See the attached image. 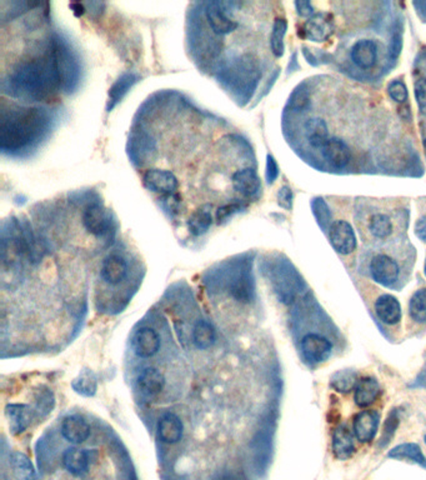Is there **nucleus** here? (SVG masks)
<instances>
[{
    "label": "nucleus",
    "instance_id": "obj_1",
    "mask_svg": "<svg viewBox=\"0 0 426 480\" xmlns=\"http://www.w3.org/2000/svg\"><path fill=\"white\" fill-rule=\"evenodd\" d=\"M9 93L33 102H48L61 88L55 42L42 57L26 60L9 75Z\"/></svg>",
    "mask_w": 426,
    "mask_h": 480
},
{
    "label": "nucleus",
    "instance_id": "obj_2",
    "mask_svg": "<svg viewBox=\"0 0 426 480\" xmlns=\"http://www.w3.org/2000/svg\"><path fill=\"white\" fill-rule=\"evenodd\" d=\"M49 129V117L43 109L10 105L1 109L0 148L3 153L31 149Z\"/></svg>",
    "mask_w": 426,
    "mask_h": 480
},
{
    "label": "nucleus",
    "instance_id": "obj_3",
    "mask_svg": "<svg viewBox=\"0 0 426 480\" xmlns=\"http://www.w3.org/2000/svg\"><path fill=\"white\" fill-rule=\"evenodd\" d=\"M301 353L307 364L318 366L333 354V343L319 333H307L301 340Z\"/></svg>",
    "mask_w": 426,
    "mask_h": 480
},
{
    "label": "nucleus",
    "instance_id": "obj_4",
    "mask_svg": "<svg viewBox=\"0 0 426 480\" xmlns=\"http://www.w3.org/2000/svg\"><path fill=\"white\" fill-rule=\"evenodd\" d=\"M55 52H56L58 68L61 74V88L66 89V91H70L78 84V63L69 52V49L61 43L55 42Z\"/></svg>",
    "mask_w": 426,
    "mask_h": 480
},
{
    "label": "nucleus",
    "instance_id": "obj_5",
    "mask_svg": "<svg viewBox=\"0 0 426 480\" xmlns=\"http://www.w3.org/2000/svg\"><path fill=\"white\" fill-rule=\"evenodd\" d=\"M369 270L372 279L384 287H393L400 276L399 265L386 254H376L370 262Z\"/></svg>",
    "mask_w": 426,
    "mask_h": 480
},
{
    "label": "nucleus",
    "instance_id": "obj_6",
    "mask_svg": "<svg viewBox=\"0 0 426 480\" xmlns=\"http://www.w3.org/2000/svg\"><path fill=\"white\" fill-rule=\"evenodd\" d=\"M329 239L336 252L342 255L351 254L356 249V237L353 227L345 220H337L331 224Z\"/></svg>",
    "mask_w": 426,
    "mask_h": 480
},
{
    "label": "nucleus",
    "instance_id": "obj_7",
    "mask_svg": "<svg viewBox=\"0 0 426 480\" xmlns=\"http://www.w3.org/2000/svg\"><path fill=\"white\" fill-rule=\"evenodd\" d=\"M144 186L151 192L159 193L162 195L174 194L179 188V181L172 172L151 169L144 174Z\"/></svg>",
    "mask_w": 426,
    "mask_h": 480
},
{
    "label": "nucleus",
    "instance_id": "obj_8",
    "mask_svg": "<svg viewBox=\"0 0 426 480\" xmlns=\"http://www.w3.org/2000/svg\"><path fill=\"white\" fill-rule=\"evenodd\" d=\"M379 417L376 412L363 410L355 415L354 434L360 443H369L375 438L379 428Z\"/></svg>",
    "mask_w": 426,
    "mask_h": 480
},
{
    "label": "nucleus",
    "instance_id": "obj_9",
    "mask_svg": "<svg viewBox=\"0 0 426 480\" xmlns=\"http://www.w3.org/2000/svg\"><path fill=\"white\" fill-rule=\"evenodd\" d=\"M233 186L246 198L257 199L261 192V183L254 169L246 168L233 175Z\"/></svg>",
    "mask_w": 426,
    "mask_h": 480
},
{
    "label": "nucleus",
    "instance_id": "obj_10",
    "mask_svg": "<svg viewBox=\"0 0 426 480\" xmlns=\"http://www.w3.org/2000/svg\"><path fill=\"white\" fill-rule=\"evenodd\" d=\"M83 224L85 229L96 237L107 234L110 228V219L107 210L102 209L100 205L93 204L85 209L83 214Z\"/></svg>",
    "mask_w": 426,
    "mask_h": 480
},
{
    "label": "nucleus",
    "instance_id": "obj_11",
    "mask_svg": "<svg viewBox=\"0 0 426 480\" xmlns=\"http://www.w3.org/2000/svg\"><path fill=\"white\" fill-rule=\"evenodd\" d=\"M350 58L360 69H372L378 61V45L369 39H361L355 43L350 50Z\"/></svg>",
    "mask_w": 426,
    "mask_h": 480
},
{
    "label": "nucleus",
    "instance_id": "obj_12",
    "mask_svg": "<svg viewBox=\"0 0 426 480\" xmlns=\"http://www.w3.org/2000/svg\"><path fill=\"white\" fill-rule=\"evenodd\" d=\"M375 313L378 318L388 325H395L402 320V306L395 297L384 294L375 301Z\"/></svg>",
    "mask_w": 426,
    "mask_h": 480
},
{
    "label": "nucleus",
    "instance_id": "obj_13",
    "mask_svg": "<svg viewBox=\"0 0 426 480\" xmlns=\"http://www.w3.org/2000/svg\"><path fill=\"white\" fill-rule=\"evenodd\" d=\"M63 437L73 444H80L91 435V426L78 415L68 417L61 424Z\"/></svg>",
    "mask_w": 426,
    "mask_h": 480
},
{
    "label": "nucleus",
    "instance_id": "obj_14",
    "mask_svg": "<svg viewBox=\"0 0 426 480\" xmlns=\"http://www.w3.org/2000/svg\"><path fill=\"white\" fill-rule=\"evenodd\" d=\"M206 19L211 24V29L220 36L230 34L238 28V23H235L233 19L229 18L228 15L224 13L222 3H211L208 6Z\"/></svg>",
    "mask_w": 426,
    "mask_h": 480
},
{
    "label": "nucleus",
    "instance_id": "obj_15",
    "mask_svg": "<svg viewBox=\"0 0 426 480\" xmlns=\"http://www.w3.org/2000/svg\"><path fill=\"white\" fill-rule=\"evenodd\" d=\"M160 348V339L155 330L142 328L134 336V349L140 358H151Z\"/></svg>",
    "mask_w": 426,
    "mask_h": 480
},
{
    "label": "nucleus",
    "instance_id": "obj_16",
    "mask_svg": "<svg viewBox=\"0 0 426 480\" xmlns=\"http://www.w3.org/2000/svg\"><path fill=\"white\" fill-rule=\"evenodd\" d=\"M333 453L339 460H348L354 456V437L345 426H337L333 434Z\"/></svg>",
    "mask_w": 426,
    "mask_h": 480
},
{
    "label": "nucleus",
    "instance_id": "obj_17",
    "mask_svg": "<svg viewBox=\"0 0 426 480\" xmlns=\"http://www.w3.org/2000/svg\"><path fill=\"white\" fill-rule=\"evenodd\" d=\"M333 31L334 27L326 14H317L304 24V36L312 42H325Z\"/></svg>",
    "mask_w": 426,
    "mask_h": 480
},
{
    "label": "nucleus",
    "instance_id": "obj_18",
    "mask_svg": "<svg viewBox=\"0 0 426 480\" xmlns=\"http://www.w3.org/2000/svg\"><path fill=\"white\" fill-rule=\"evenodd\" d=\"M323 156L335 168H344L351 159V150L342 139L330 138L323 148Z\"/></svg>",
    "mask_w": 426,
    "mask_h": 480
},
{
    "label": "nucleus",
    "instance_id": "obj_19",
    "mask_svg": "<svg viewBox=\"0 0 426 480\" xmlns=\"http://www.w3.org/2000/svg\"><path fill=\"white\" fill-rule=\"evenodd\" d=\"M307 144L312 149H323L329 140V129L328 124L321 118H312L307 120L304 126Z\"/></svg>",
    "mask_w": 426,
    "mask_h": 480
},
{
    "label": "nucleus",
    "instance_id": "obj_20",
    "mask_svg": "<svg viewBox=\"0 0 426 480\" xmlns=\"http://www.w3.org/2000/svg\"><path fill=\"white\" fill-rule=\"evenodd\" d=\"M380 394V385L378 380L372 377H365L358 382L355 387V404L360 408H367L376 402Z\"/></svg>",
    "mask_w": 426,
    "mask_h": 480
},
{
    "label": "nucleus",
    "instance_id": "obj_21",
    "mask_svg": "<svg viewBox=\"0 0 426 480\" xmlns=\"http://www.w3.org/2000/svg\"><path fill=\"white\" fill-rule=\"evenodd\" d=\"M388 456L395 460L418 464L419 467L426 470V456H424L419 444L416 443H404V444L396 445L395 448H393L388 453Z\"/></svg>",
    "mask_w": 426,
    "mask_h": 480
},
{
    "label": "nucleus",
    "instance_id": "obj_22",
    "mask_svg": "<svg viewBox=\"0 0 426 480\" xmlns=\"http://www.w3.org/2000/svg\"><path fill=\"white\" fill-rule=\"evenodd\" d=\"M63 463L70 474L80 477V475H84L89 469L91 454L83 449L70 448L64 453Z\"/></svg>",
    "mask_w": 426,
    "mask_h": 480
},
{
    "label": "nucleus",
    "instance_id": "obj_23",
    "mask_svg": "<svg viewBox=\"0 0 426 480\" xmlns=\"http://www.w3.org/2000/svg\"><path fill=\"white\" fill-rule=\"evenodd\" d=\"M183 430L181 420L173 413H167L159 420V435L168 444L178 443L183 437Z\"/></svg>",
    "mask_w": 426,
    "mask_h": 480
},
{
    "label": "nucleus",
    "instance_id": "obj_24",
    "mask_svg": "<svg viewBox=\"0 0 426 480\" xmlns=\"http://www.w3.org/2000/svg\"><path fill=\"white\" fill-rule=\"evenodd\" d=\"M128 273V265L119 255H109L102 262V279L109 284H119L124 280Z\"/></svg>",
    "mask_w": 426,
    "mask_h": 480
},
{
    "label": "nucleus",
    "instance_id": "obj_25",
    "mask_svg": "<svg viewBox=\"0 0 426 480\" xmlns=\"http://www.w3.org/2000/svg\"><path fill=\"white\" fill-rule=\"evenodd\" d=\"M6 415L9 419V426L14 434L24 432L31 424V409L24 404H10L6 408Z\"/></svg>",
    "mask_w": 426,
    "mask_h": 480
},
{
    "label": "nucleus",
    "instance_id": "obj_26",
    "mask_svg": "<svg viewBox=\"0 0 426 480\" xmlns=\"http://www.w3.org/2000/svg\"><path fill=\"white\" fill-rule=\"evenodd\" d=\"M230 293L238 301L250 303L255 294L252 274L249 271H241L231 283Z\"/></svg>",
    "mask_w": 426,
    "mask_h": 480
},
{
    "label": "nucleus",
    "instance_id": "obj_27",
    "mask_svg": "<svg viewBox=\"0 0 426 480\" xmlns=\"http://www.w3.org/2000/svg\"><path fill=\"white\" fill-rule=\"evenodd\" d=\"M139 77L132 74V73H126L123 74L121 78L115 82L114 84L112 85V88L109 89V100H108V112L114 108L118 103L121 102V99L125 96L126 93L132 89L134 84L138 83Z\"/></svg>",
    "mask_w": 426,
    "mask_h": 480
},
{
    "label": "nucleus",
    "instance_id": "obj_28",
    "mask_svg": "<svg viewBox=\"0 0 426 480\" xmlns=\"http://www.w3.org/2000/svg\"><path fill=\"white\" fill-rule=\"evenodd\" d=\"M138 385L140 390L146 396L159 394L165 385L164 375L154 368H148L139 375Z\"/></svg>",
    "mask_w": 426,
    "mask_h": 480
},
{
    "label": "nucleus",
    "instance_id": "obj_29",
    "mask_svg": "<svg viewBox=\"0 0 426 480\" xmlns=\"http://www.w3.org/2000/svg\"><path fill=\"white\" fill-rule=\"evenodd\" d=\"M155 149L154 140L146 134H135L129 142V154L137 162H146Z\"/></svg>",
    "mask_w": 426,
    "mask_h": 480
},
{
    "label": "nucleus",
    "instance_id": "obj_30",
    "mask_svg": "<svg viewBox=\"0 0 426 480\" xmlns=\"http://www.w3.org/2000/svg\"><path fill=\"white\" fill-rule=\"evenodd\" d=\"M213 224V216H211V205L205 204L200 207L198 210H195L192 213L189 222H188V227L192 235L199 237L206 233Z\"/></svg>",
    "mask_w": 426,
    "mask_h": 480
},
{
    "label": "nucleus",
    "instance_id": "obj_31",
    "mask_svg": "<svg viewBox=\"0 0 426 480\" xmlns=\"http://www.w3.org/2000/svg\"><path fill=\"white\" fill-rule=\"evenodd\" d=\"M13 473L17 480H38L36 470L28 456L23 453L14 451L10 456Z\"/></svg>",
    "mask_w": 426,
    "mask_h": 480
},
{
    "label": "nucleus",
    "instance_id": "obj_32",
    "mask_svg": "<svg viewBox=\"0 0 426 480\" xmlns=\"http://www.w3.org/2000/svg\"><path fill=\"white\" fill-rule=\"evenodd\" d=\"M358 373L351 369H344L334 373L330 379V385L333 389H335L342 394H348L349 391L355 389L358 384Z\"/></svg>",
    "mask_w": 426,
    "mask_h": 480
},
{
    "label": "nucleus",
    "instance_id": "obj_33",
    "mask_svg": "<svg viewBox=\"0 0 426 480\" xmlns=\"http://www.w3.org/2000/svg\"><path fill=\"white\" fill-rule=\"evenodd\" d=\"M367 227H369V232L375 239H386L394 232V225L391 222L390 216H385L381 213L372 216Z\"/></svg>",
    "mask_w": 426,
    "mask_h": 480
},
{
    "label": "nucleus",
    "instance_id": "obj_34",
    "mask_svg": "<svg viewBox=\"0 0 426 480\" xmlns=\"http://www.w3.org/2000/svg\"><path fill=\"white\" fill-rule=\"evenodd\" d=\"M192 339L199 349L211 348L215 342V330L211 323L200 320L194 328Z\"/></svg>",
    "mask_w": 426,
    "mask_h": 480
},
{
    "label": "nucleus",
    "instance_id": "obj_35",
    "mask_svg": "<svg viewBox=\"0 0 426 480\" xmlns=\"http://www.w3.org/2000/svg\"><path fill=\"white\" fill-rule=\"evenodd\" d=\"M409 314L411 319L419 323L425 324L426 323V288L419 289L414 295L411 297L409 303Z\"/></svg>",
    "mask_w": 426,
    "mask_h": 480
},
{
    "label": "nucleus",
    "instance_id": "obj_36",
    "mask_svg": "<svg viewBox=\"0 0 426 480\" xmlns=\"http://www.w3.org/2000/svg\"><path fill=\"white\" fill-rule=\"evenodd\" d=\"M288 23L285 19L277 18L273 27L271 36V47L273 54L280 58L284 54V36L287 34Z\"/></svg>",
    "mask_w": 426,
    "mask_h": 480
},
{
    "label": "nucleus",
    "instance_id": "obj_37",
    "mask_svg": "<svg viewBox=\"0 0 426 480\" xmlns=\"http://www.w3.org/2000/svg\"><path fill=\"white\" fill-rule=\"evenodd\" d=\"M400 423V417H399V412L394 409L390 414L388 415V418L385 420L384 428H383V435L380 439V445L381 447H386L391 442L393 437L395 435L396 429Z\"/></svg>",
    "mask_w": 426,
    "mask_h": 480
},
{
    "label": "nucleus",
    "instance_id": "obj_38",
    "mask_svg": "<svg viewBox=\"0 0 426 480\" xmlns=\"http://www.w3.org/2000/svg\"><path fill=\"white\" fill-rule=\"evenodd\" d=\"M246 205L243 202H233L230 204L220 207L219 209L216 210V220L219 224L227 222L228 219H230L236 213H239L241 210L244 209Z\"/></svg>",
    "mask_w": 426,
    "mask_h": 480
},
{
    "label": "nucleus",
    "instance_id": "obj_39",
    "mask_svg": "<svg viewBox=\"0 0 426 480\" xmlns=\"http://www.w3.org/2000/svg\"><path fill=\"white\" fill-rule=\"evenodd\" d=\"M388 93L396 103H405L408 100V88L399 79L391 80L388 85Z\"/></svg>",
    "mask_w": 426,
    "mask_h": 480
},
{
    "label": "nucleus",
    "instance_id": "obj_40",
    "mask_svg": "<svg viewBox=\"0 0 426 480\" xmlns=\"http://www.w3.org/2000/svg\"><path fill=\"white\" fill-rule=\"evenodd\" d=\"M312 208H314V216H317L319 224L325 228L330 220V213H329L328 207L321 199H314Z\"/></svg>",
    "mask_w": 426,
    "mask_h": 480
},
{
    "label": "nucleus",
    "instance_id": "obj_41",
    "mask_svg": "<svg viewBox=\"0 0 426 480\" xmlns=\"http://www.w3.org/2000/svg\"><path fill=\"white\" fill-rule=\"evenodd\" d=\"M74 388L84 396H93L96 393V383L94 379H91V375L86 374L84 377H80L79 380L74 383Z\"/></svg>",
    "mask_w": 426,
    "mask_h": 480
},
{
    "label": "nucleus",
    "instance_id": "obj_42",
    "mask_svg": "<svg viewBox=\"0 0 426 480\" xmlns=\"http://www.w3.org/2000/svg\"><path fill=\"white\" fill-rule=\"evenodd\" d=\"M159 200H160L162 209L165 211H170V214L178 213L179 205H181V195L178 193L162 195V198Z\"/></svg>",
    "mask_w": 426,
    "mask_h": 480
},
{
    "label": "nucleus",
    "instance_id": "obj_43",
    "mask_svg": "<svg viewBox=\"0 0 426 480\" xmlns=\"http://www.w3.org/2000/svg\"><path fill=\"white\" fill-rule=\"evenodd\" d=\"M415 98L420 109L421 114L426 115V79H419L415 83Z\"/></svg>",
    "mask_w": 426,
    "mask_h": 480
},
{
    "label": "nucleus",
    "instance_id": "obj_44",
    "mask_svg": "<svg viewBox=\"0 0 426 480\" xmlns=\"http://www.w3.org/2000/svg\"><path fill=\"white\" fill-rule=\"evenodd\" d=\"M277 202L279 205L284 209H291L293 204V193L289 186H282V189L277 193Z\"/></svg>",
    "mask_w": 426,
    "mask_h": 480
},
{
    "label": "nucleus",
    "instance_id": "obj_45",
    "mask_svg": "<svg viewBox=\"0 0 426 480\" xmlns=\"http://www.w3.org/2000/svg\"><path fill=\"white\" fill-rule=\"evenodd\" d=\"M279 175V168L276 164L275 159L271 156L266 158V181L268 184H273Z\"/></svg>",
    "mask_w": 426,
    "mask_h": 480
},
{
    "label": "nucleus",
    "instance_id": "obj_46",
    "mask_svg": "<svg viewBox=\"0 0 426 480\" xmlns=\"http://www.w3.org/2000/svg\"><path fill=\"white\" fill-rule=\"evenodd\" d=\"M295 6H296V9H298L299 15L303 17V18H307V17L312 15V13H314L312 4H310L309 1H296V3H295Z\"/></svg>",
    "mask_w": 426,
    "mask_h": 480
},
{
    "label": "nucleus",
    "instance_id": "obj_47",
    "mask_svg": "<svg viewBox=\"0 0 426 480\" xmlns=\"http://www.w3.org/2000/svg\"><path fill=\"white\" fill-rule=\"evenodd\" d=\"M415 234L419 239L426 244V216L420 218L415 224Z\"/></svg>",
    "mask_w": 426,
    "mask_h": 480
},
{
    "label": "nucleus",
    "instance_id": "obj_48",
    "mask_svg": "<svg viewBox=\"0 0 426 480\" xmlns=\"http://www.w3.org/2000/svg\"><path fill=\"white\" fill-rule=\"evenodd\" d=\"M307 102H309V99H307L306 93L301 91V93H298L296 96H295L294 108L303 109L305 107L306 104H307Z\"/></svg>",
    "mask_w": 426,
    "mask_h": 480
},
{
    "label": "nucleus",
    "instance_id": "obj_49",
    "mask_svg": "<svg viewBox=\"0 0 426 480\" xmlns=\"http://www.w3.org/2000/svg\"><path fill=\"white\" fill-rule=\"evenodd\" d=\"M411 388H421V389H426V370L421 372L416 379L414 380V383L410 385Z\"/></svg>",
    "mask_w": 426,
    "mask_h": 480
},
{
    "label": "nucleus",
    "instance_id": "obj_50",
    "mask_svg": "<svg viewBox=\"0 0 426 480\" xmlns=\"http://www.w3.org/2000/svg\"><path fill=\"white\" fill-rule=\"evenodd\" d=\"M69 8L72 9L74 15L78 17V18L82 17L84 14L85 10H86L84 4H80V3H72V4H69Z\"/></svg>",
    "mask_w": 426,
    "mask_h": 480
},
{
    "label": "nucleus",
    "instance_id": "obj_51",
    "mask_svg": "<svg viewBox=\"0 0 426 480\" xmlns=\"http://www.w3.org/2000/svg\"><path fill=\"white\" fill-rule=\"evenodd\" d=\"M220 480H243V479H241V478H239V477H238V475L227 474V475H224V477H222V479H220Z\"/></svg>",
    "mask_w": 426,
    "mask_h": 480
},
{
    "label": "nucleus",
    "instance_id": "obj_52",
    "mask_svg": "<svg viewBox=\"0 0 426 480\" xmlns=\"http://www.w3.org/2000/svg\"><path fill=\"white\" fill-rule=\"evenodd\" d=\"M423 147H424V151H425V156H426V138L424 139V142H423Z\"/></svg>",
    "mask_w": 426,
    "mask_h": 480
},
{
    "label": "nucleus",
    "instance_id": "obj_53",
    "mask_svg": "<svg viewBox=\"0 0 426 480\" xmlns=\"http://www.w3.org/2000/svg\"><path fill=\"white\" fill-rule=\"evenodd\" d=\"M424 273H425V276H426V259H425V265H424Z\"/></svg>",
    "mask_w": 426,
    "mask_h": 480
},
{
    "label": "nucleus",
    "instance_id": "obj_54",
    "mask_svg": "<svg viewBox=\"0 0 426 480\" xmlns=\"http://www.w3.org/2000/svg\"><path fill=\"white\" fill-rule=\"evenodd\" d=\"M424 440H425V443H426V435H425V437H424Z\"/></svg>",
    "mask_w": 426,
    "mask_h": 480
}]
</instances>
